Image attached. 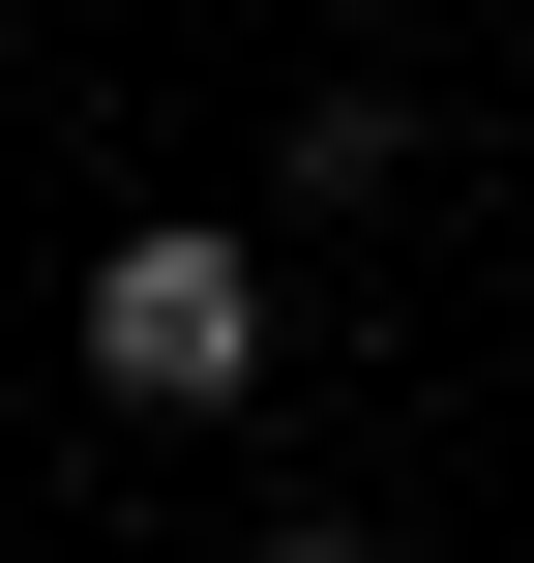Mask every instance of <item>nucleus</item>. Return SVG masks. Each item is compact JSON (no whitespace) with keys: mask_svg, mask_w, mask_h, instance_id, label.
Returning <instances> with one entry per match:
<instances>
[{"mask_svg":"<svg viewBox=\"0 0 534 563\" xmlns=\"http://www.w3.org/2000/svg\"><path fill=\"white\" fill-rule=\"evenodd\" d=\"M89 386H119V416H238V386H268V238H238V208L89 238Z\"/></svg>","mask_w":534,"mask_h":563,"instance_id":"nucleus-1","label":"nucleus"},{"mask_svg":"<svg viewBox=\"0 0 534 563\" xmlns=\"http://www.w3.org/2000/svg\"><path fill=\"white\" fill-rule=\"evenodd\" d=\"M416 178V89H297V208H386Z\"/></svg>","mask_w":534,"mask_h":563,"instance_id":"nucleus-2","label":"nucleus"},{"mask_svg":"<svg viewBox=\"0 0 534 563\" xmlns=\"http://www.w3.org/2000/svg\"><path fill=\"white\" fill-rule=\"evenodd\" d=\"M505 148H534V30H505Z\"/></svg>","mask_w":534,"mask_h":563,"instance_id":"nucleus-3","label":"nucleus"}]
</instances>
